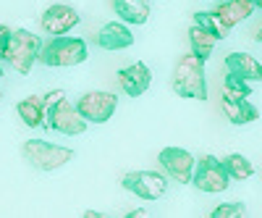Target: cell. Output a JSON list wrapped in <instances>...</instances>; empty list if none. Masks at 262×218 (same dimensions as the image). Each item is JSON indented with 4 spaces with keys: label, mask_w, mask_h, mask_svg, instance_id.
Listing matches in <instances>:
<instances>
[{
    "label": "cell",
    "mask_w": 262,
    "mask_h": 218,
    "mask_svg": "<svg viewBox=\"0 0 262 218\" xmlns=\"http://www.w3.org/2000/svg\"><path fill=\"white\" fill-rule=\"evenodd\" d=\"M118 84H121V90L128 95V97H139L149 90V84H152V71L147 63L137 61V63H131V66L121 69L118 71Z\"/></svg>",
    "instance_id": "obj_11"
},
{
    "label": "cell",
    "mask_w": 262,
    "mask_h": 218,
    "mask_svg": "<svg viewBox=\"0 0 262 218\" xmlns=\"http://www.w3.org/2000/svg\"><path fill=\"white\" fill-rule=\"evenodd\" d=\"M233 215H247V208L242 203H223L212 210V218H233Z\"/></svg>",
    "instance_id": "obj_22"
},
{
    "label": "cell",
    "mask_w": 262,
    "mask_h": 218,
    "mask_svg": "<svg viewBox=\"0 0 262 218\" xmlns=\"http://www.w3.org/2000/svg\"><path fill=\"white\" fill-rule=\"evenodd\" d=\"M16 111H18V118L24 121L29 129H37V126L45 124V100H42L39 95L24 97L16 105Z\"/></svg>",
    "instance_id": "obj_17"
},
{
    "label": "cell",
    "mask_w": 262,
    "mask_h": 218,
    "mask_svg": "<svg viewBox=\"0 0 262 218\" xmlns=\"http://www.w3.org/2000/svg\"><path fill=\"white\" fill-rule=\"evenodd\" d=\"M223 90L226 92H233V95H244V97H249V92H252V82H247L244 76H238V74H226V79H223Z\"/></svg>",
    "instance_id": "obj_21"
},
{
    "label": "cell",
    "mask_w": 262,
    "mask_h": 218,
    "mask_svg": "<svg viewBox=\"0 0 262 218\" xmlns=\"http://www.w3.org/2000/svg\"><path fill=\"white\" fill-rule=\"evenodd\" d=\"M191 182H194L196 189L210 192V194H217V192H226V189H228L231 176H228L223 161H217L215 155H205V158L196 161Z\"/></svg>",
    "instance_id": "obj_5"
},
{
    "label": "cell",
    "mask_w": 262,
    "mask_h": 218,
    "mask_svg": "<svg viewBox=\"0 0 262 218\" xmlns=\"http://www.w3.org/2000/svg\"><path fill=\"white\" fill-rule=\"evenodd\" d=\"M45 129H55L60 134H69V137H79L86 132V118L79 113V108L71 105L69 100H60L55 103V108L45 116Z\"/></svg>",
    "instance_id": "obj_8"
},
{
    "label": "cell",
    "mask_w": 262,
    "mask_h": 218,
    "mask_svg": "<svg viewBox=\"0 0 262 218\" xmlns=\"http://www.w3.org/2000/svg\"><path fill=\"white\" fill-rule=\"evenodd\" d=\"M158 163L168 171L170 179H176V182H181V184H189V182H191L194 166H196L194 155H191L189 150H184V147H165V150H160Z\"/></svg>",
    "instance_id": "obj_9"
},
{
    "label": "cell",
    "mask_w": 262,
    "mask_h": 218,
    "mask_svg": "<svg viewBox=\"0 0 262 218\" xmlns=\"http://www.w3.org/2000/svg\"><path fill=\"white\" fill-rule=\"evenodd\" d=\"M252 3H254V6H257V8L262 11V0H252Z\"/></svg>",
    "instance_id": "obj_25"
},
{
    "label": "cell",
    "mask_w": 262,
    "mask_h": 218,
    "mask_svg": "<svg viewBox=\"0 0 262 218\" xmlns=\"http://www.w3.org/2000/svg\"><path fill=\"white\" fill-rule=\"evenodd\" d=\"M39 24H42V32H48L53 37L69 34L79 24V13L69 3H55V6H50L45 13L39 16Z\"/></svg>",
    "instance_id": "obj_10"
},
{
    "label": "cell",
    "mask_w": 262,
    "mask_h": 218,
    "mask_svg": "<svg viewBox=\"0 0 262 218\" xmlns=\"http://www.w3.org/2000/svg\"><path fill=\"white\" fill-rule=\"evenodd\" d=\"M189 42H191V53L207 61V58H210V53H212V48H215V42H217V37H215V34H210L205 27L194 24V27H191V32H189Z\"/></svg>",
    "instance_id": "obj_18"
},
{
    "label": "cell",
    "mask_w": 262,
    "mask_h": 218,
    "mask_svg": "<svg viewBox=\"0 0 262 218\" xmlns=\"http://www.w3.org/2000/svg\"><path fill=\"white\" fill-rule=\"evenodd\" d=\"M113 11L126 21V24H147L149 18V0H113Z\"/></svg>",
    "instance_id": "obj_16"
},
{
    "label": "cell",
    "mask_w": 262,
    "mask_h": 218,
    "mask_svg": "<svg viewBox=\"0 0 262 218\" xmlns=\"http://www.w3.org/2000/svg\"><path fill=\"white\" fill-rule=\"evenodd\" d=\"M254 39H257V42H262V24L257 27V32H254Z\"/></svg>",
    "instance_id": "obj_24"
},
{
    "label": "cell",
    "mask_w": 262,
    "mask_h": 218,
    "mask_svg": "<svg viewBox=\"0 0 262 218\" xmlns=\"http://www.w3.org/2000/svg\"><path fill=\"white\" fill-rule=\"evenodd\" d=\"M0 100H3V90H0Z\"/></svg>",
    "instance_id": "obj_27"
},
{
    "label": "cell",
    "mask_w": 262,
    "mask_h": 218,
    "mask_svg": "<svg viewBox=\"0 0 262 218\" xmlns=\"http://www.w3.org/2000/svg\"><path fill=\"white\" fill-rule=\"evenodd\" d=\"M86 55H90V48H86L84 39L58 34V37L48 39L45 45L39 48L37 61L45 63V66H53V69H71V66L84 63Z\"/></svg>",
    "instance_id": "obj_2"
},
{
    "label": "cell",
    "mask_w": 262,
    "mask_h": 218,
    "mask_svg": "<svg viewBox=\"0 0 262 218\" xmlns=\"http://www.w3.org/2000/svg\"><path fill=\"white\" fill-rule=\"evenodd\" d=\"M254 8H257V6L252 3V0H226V3H221V6L215 8V13L221 16V21H223L228 29H233L236 24L247 21Z\"/></svg>",
    "instance_id": "obj_15"
},
{
    "label": "cell",
    "mask_w": 262,
    "mask_h": 218,
    "mask_svg": "<svg viewBox=\"0 0 262 218\" xmlns=\"http://www.w3.org/2000/svg\"><path fill=\"white\" fill-rule=\"evenodd\" d=\"M226 71L244 76L247 82H262V63L249 53H228L226 55Z\"/></svg>",
    "instance_id": "obj_14"
},
{
    "label": "cell",
    "mask_w": 262,
    "mask_h": 218,
    "mask_svg": "<svg viewBox=\"0 0 262 218\" xmlns=\"http://www.w3.org/2000/svg\"><path fill=\"white\" fill-rule=\"evenodd\" d=\"M79 113L86 118V124H105L111 121L116 108H118V97L113 92H102V90H95V92H84L76 103Z\"/></svg>",
    "instance_id": "obj_7"
},
{
    "label": "cell",
    "mask_w": 262,
    "mask_h": 218,
    "mask_svg": "<svg viewBox=\"0 0 262 218\" xmlns=\"http://www.w3.org/2000/svg\"><path fill=\"white\" fill-rule=\"evenodd\" d=\"M21 152H24V158L39 171H55V168H63L69 161H74L71 147H60V145H53V142H45V140H27Z\"/></svg>",
    "instance_id": "obj_4"
},
{
    "label": "cell",
    "mask_w": 262,
    "mask_h": 218,
    "mask_svg": "<svg viewBox=\"0 0 262 218\" xmlns=\"http://www.w3.org/2000/svg\"><path fill=\"white\" fill-rule=\"evenodd\" d=\"M42 48V39L39 34L29 32V29H13L11 32V42H8V50H6V63L21 76H27L34 66V61L39 55Z\"/></svg>",
    "instance_id": "obj_3"
},
{
    "label": "cell",
    "mask_w": 262,
    "mask_h": 218,
    "mask_svg": "<svg viewBox=\"0 0 262 218\" xmlns=\"http://www.w3.org/2000/svg\"><path fill=\"white\" fill-rule=\"evenodd\" d=\"M173 92L179 97L207 100V79H205V58L200 55H181L173 66Z\"/></svg>",
    "instance_id": "obj_1"
},
{
    "label": "cell",
    "mask_w": 262,
    "mask_h": 218,
    "mask_svg": "<svg viewBox=\"0 0 262 218\" xmlns=\"http://www.w3.org/2000/svg\"><path fill=\"white\" fill-rule=\"evenodd\" d=\"M97 45L102 50H126L134 45V34H131V29L126 24H105L100 32H97Z\"/></svg>",
    "instance_id": "obj_13"
},
{
    "label": "cell",
    "mask_w": 262,
    "mask_h": 218,
    "mask_svg": "<svg viewBox=\"0 0 262 218\" xmlns=\"http://www.w3.org/2000/svg\"><path fill=\"white\" fill-rule=\"evenodd\" d=\"M0 76H3V61H0Z\"/></svg>",
    "instance_id": "obj_26"
},
{
    "label": "cell",
    "mask_w": 262,
    "mask_h": 218,
    "mask_svg": "<svg viewBox=\"0 0 262 218\" xmlns=\"http://www.w3.org/2000/svg\"><path fill=\"white\" fill-rule=\"evenodd\" d=\"M11 27H6V24H0V61L6 58V50H8V42H11Z\"/></svg>",
    "instance_id": "obj_23"
},
{
    "label": "cell",
    "mask_w": 262,
    "mask_h": 218,
    "mask_svg": "<svg viewBox=\"0 0 262 218\" xmlns=\"http://www.w3.org/2000/svg\"><path fill=\"white\" fill-rule=\"evenodd\" d=\"M223 166H226V171H228V176L236 179V182H244V179H249L252 173H254L252 161H247L242 152H231V155H226V158H223Z\"/></svg>",
    "instance_id": "obj_19"
},
{
    "label": "cell",
    "mask_w": 262,
    "mask_h": 218,
    "mask_svg": "<svg viewBox=\"0 0 262 218\" xmlns=\"http://www.w3.org/2000/svg\"><path fill=\"white\" fill-rule=\"evenodd\" d=\"M221 111L226 113V118L236 126L242 124H252L259 118V111L244 97V95H233V92H226L223 90V97H221Z\"/></svg>",
    "instance_id": "obj_12"
},
{
    "label": "cell",
    "mask_w": 262,
    "mask_h": 218,
    "mask_svg": "<svg viewBox=\"0 0 262 218\" xmlns=\"http://www.w3.org/2000/svg\"><path fill=\"white\" fill-rule=\"evenodd\" d=\"M123 189L134 192L139 200L152 203V200H160L165 189H168V179L158 171H131L123 176Z\"/></svg>",
    "instance_id": "obj_6"
},
{
    "label": "cell",
    "mask_w": 262,
    "mask_h": 218,
    "mask_svg": "<svg viewBox=\"0 0 262 218\" xmlns=\"http://www.w3.org/2000/svg\"><path fill=\"white\" fill-rule=\"evenodd\" d=\"M194 24H200V27H205L210 34H215L217 39H223V37H228V27L221 21V16H217L215 11L210 13V11H200V13H194Z\"/></svg>",
    "instance_id": "obj_20"
}]
</instances>
